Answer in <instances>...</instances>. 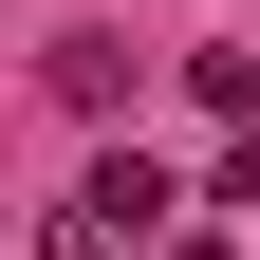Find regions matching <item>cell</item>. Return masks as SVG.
<instances>
[{"label":"cell","instance_id":"cell-1","mask_svg":"<svg viewBox=\"0 0 260 260\" xmlns=\"http://www.w3.org/2000/svg\"><path fill=\"white\" fill-rule=\"evenodd\" d=\"M168 205H186V186L149 168V149H112V168L75 186V242H112V260H149V242H168Z\"/></svg>","mask_w":260,"mask_h":260},{"label":"cell","instance_id":"cell-5","mask_svg":"<svg viewBox=\"0 0 260 260\" xmlns=\"http://www.w3.org/2000/svg\"><path fill=\"white\" fill-rule=\"evenodd\" d=\"M186 260H223V242H186Z\"/></svg>","mask_w":260,"mask_h":260},{"label":"cell","instance_id":"cell-3","mask_svg":"<svg viewBox=\"0 0 260 260\" xmlns=\"http://www.w3.org/2000/svg\"><path fill=\"white\" fill-rule=\"evenodd\" d=\"M223 205H242V223H260V149H242V168H223Z\"/></svg>","mask_w":260,"mask_h":260},{"label":"cell","instance_id":"cell-4","mask_svg":"<svg viewBox=\"0 0 260 260\" xmlns=\"http://www.w3.org/2000/svg\"><path fill=\"white\" fill-rule=\"evenodd\" d=\"M38 260H112V242H75V223H56V242H38Z\"/></svg>","mask_w":260,"mask_h":260},{"label":"cell","instance_id":"cell-2","mask_svg":"<svg viewBox=\"0 0 260 260\" xmlns=\"http://www.w3.org/2000/svg\"><path fill=\"white\" fill-rule=\"evenodd\" d=\"M56 93L75 112H130V38H56Z\"/></svg>","mask_w":260,"mask_h":260}]
</instances>
